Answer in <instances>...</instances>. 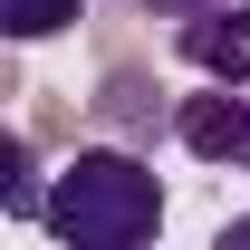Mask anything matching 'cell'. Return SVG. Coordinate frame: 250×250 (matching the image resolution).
Returning a JSON list of instances; mask_svg holds the SVG:
<instances>
[{"mask_svg":"<svg viewBox=\"0 0 250 250\" xmlns=\"http://www.w3.org/2000/svg\"><path fill=\"white\" fill-rule=\"evenodd\" d=\"M39 231L58 250H145L164 231V183L125 154V145H77L67 173L48 183Z\"/></svg>","mask_w":250,"mask_h":250,"instance_id":"obj_1","label":"cell"},{"mask_svg":"<svg viewBox=\"0 0 250 250\" xmlns=\"http://www.w3.org/2000/svg\"><path fill=\"white\" fill-rule=\"evenodd\" d=\"M173 145L192 164H250V96L221 87V77H202V96L173 106Z\"/></svg>","mask_w":250,"mask_h":250,"instance_id":"obj_2","label":"cell"},{"mask_svg":"<svg viewBox=\"0 0 250 250\" xmlns=\"http://www.w3.org/2000/svg\"><path fill=\"white\" fill-rule=\"evenodd\" d=\"M192 77H221V87H250V0H212V10H183L173 29Z\"/></svg>","mask_w":250,"mask_h":250,"instance_id":"obj_3","label":"cell"},{"mask_svg":"<svg viewBox=\"0 0 250 250\" xmlns=\"http://www.w3.org/2000/svg\"><path fill=\"white\" fill-rule=\"evenodd\" d=\"M77 20H87V0H0V39H20V48L77 29Z\"/></svg>","mask_w":250,"mask_h":250,"instance_id":"obj_4","label":"cell"},{"mask_svg":"<svg viewBox=\"0 0 250 250\" xmlns=\"http://www.w3.org/2000/svg\"><path fill=\"white\" fill-rule=\"evenodd\" d=\"M0 212H10V221H39V212H48V192H39V173H29V135L0 145Z\"/></svg>","mask_w":250,"mask_h":250,"instance_id":"obj_5","label":"cell"},{"mask_svg":"<svg viewBox=\"0 0 250 250\" xmlns=\"http://www.w3.org/2000/svg\"><path fill=\"white\" fill-rule=\"evenodd\" d=\"M135 10H164V20H183V10H212V0H135Z\"/></svg>","mask_w":250,"mask_h":250,"instance_id":"obj_6","label":"cell"},{"mask_svg":"<svg viewBox=\"0 0 250 250\" xmlns=\"http://www.w3.org/2000/svg\"><path fill=\"white\" fill-rule=\"evenodd\" d=\"M221 250H250V212H241V221H221Z\"/></svg>","mask_w":250,"mask_h":250,"instance_id":"obj_7","label":"cell"}]
</instances>
